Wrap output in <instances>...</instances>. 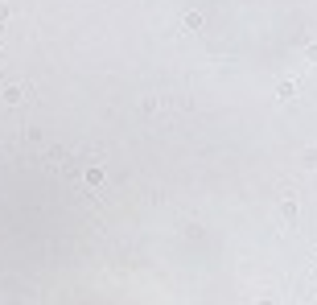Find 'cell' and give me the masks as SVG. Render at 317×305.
Instances as JSON below:
<instances>
[{"label":"cell","mask_w":317,"mask_h":305,"mask_svg":"<svg viewBox=\"0 0 317 305\" xmlns=\"http://www.w3.org/2000/svg\"><path fill=\"white\" fill-rule=\"evenodd\" d=\"M276 215H280V223H297V202H292V198H284V202L276 206Z\"/></svg>","instance_id":"obj_1"},{"label":"cell","mask_w":317,"mask_h":305,"mask_svg":"<svg viewBox=\"0 0 317 305\" xmlns=\"http://www.w3.org/2000/svg\"><path fill=\"white\" fill-rule=\"evenodd\" d=\"M21 99H29L21 87H13V91H4V103H21Z\"/></svg>","instance_id":"obj_2"},{"label":"cell","mask_w":317,"mask_h":305,"mask_svg":"<svg viewBox=\"0 0 317 305\" xmlns=\"http://www.w3.org/2000/svg\"><path fill=\"white\" fill-rule=\"evenodd\" d=\"M99 182H103V169L91 165V169H87V186H99Z\"/></svg>","instance_id":"obj_3"},{"label":"cell","mask_w":317,"mask_h":305,"mask_svg":"<svg viewBox=\"0 0 317 305\" xmlns=\"http://www.w3.org/2000/svg\"><path fill=\"white\" fill-rule=\"evenodd\" d=\"M276 95H280V99H292V95H297V87H292V83H280Z\"/></svg>","instance_id":"obj_4"},{"label":"cell","mask_w":317,"mask_h":305,"mask_svg":"<svg viewBox=\"0 0 317 305\" xmlns=\"http://www.w3.org/2000/svg\"><path fill=\"white\" fill-rule=\"evenodd\" d=\"M4 21H8V4H0V25H4Z\"/></svg>","instance_id":"obj_5"},{"label":"cell","mask_w":317,"mask_h":305,"mask_svg":"<svg viewBox=\"0 0 317 305\" xmlns=\"http://www.w3.org/2000/svg\"><path fill=\"white\" fill-rule=\"evenodd\" d=\"M260 305H272V301H260Z\"/></svg>","instance_id":"obj_6"}]
</instances>
